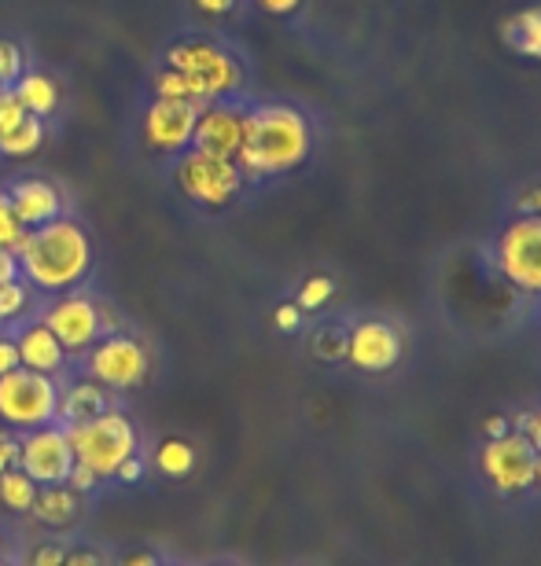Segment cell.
<instances>
[{
    "mask_svg": "<svg viewBox=\"0 0 541 566\" xmlns=\"http://www.w3.org/2000/svg\"><path fill=\"white\" fill-rule=\"evenodd\" d=\"M30 52L27 44L15 38H0V88H15L19 77L30 71Z\"/></svg>",
    "mask_w": 541,
    "mask_h": 566,
    "instance_id": "obj_26",
    "label": "cell"
},
{
    "mask_svg": "<svg viewBox=\"0 0 541 566\" xmlns=\"http://www.w3.org/2000/svg\"><path fill=\"white\" fill-rule=\"evenodd\" d=\"M313 151V126L295 104H247L243 147L236 166L247 180H266L299 169Z\"/></svg>",
    "mask_w": 541,
    "mask_h": 566,
    "instance_id": "obj_2",
    "label": "cell"
},
{
    "mask_svg": "<svg viewBox=\"0 0 541 566\" xmlns=\"http://www.w3.org/2000/svg\"><path fill=\"white\" fill-rule=\"evenodd\" d=\"M107 566H166L163 552L152 548V545H133V548H122L111 556Z\"/></svg>",
    "mask_w": 541,
    "mask_h": 566,
    "instance_id": "obj_28",
    "label": "cell"
},
{
    "mask_svg": "<svg viewBox=\"0 0 541 566\" xmlns=\"http://www.w3.org/2000/svg\"><path fill=\"white\" fill-rule=\"evenodd\" d=\"M22 118H27V107L19 104V96L11 88H0V137H8L11 129L22 126Z\"/></svg>",
    "mask_w": 541,
    "mask_h": 566,
    "instance_id": "obj_30",
    "label": "cell"
},
{
    "mask_svg": "<svg viewBox=\"0 0 541 566\" xmlns=\"http://www.w3.org/2000/svg\"><path fill=\"white\" fill-rule=\"evenodd\" d=\"M299 324H302V310H299V305H280V310H277V327H280V332H299Z\"/></svg>",
    "mask_w": 541,
    "mask_h": 566,
    "instance_id": "obj_34",
    "label": "cell"
},
{
    "mask_svg": "<svg viewBox=\"0 0 541 566\" xmlns=\"http://www.w3.org/2000/svg\"><path fill=\"white\" fill-rule=\"evenodd\" d=\"M214 566H232V563H214Z\"/></svg>",
    "mask_w": 541,
    "mask_h": 566,
    "instance_id": "obj_46",
    "label": "cell"
},
{
    "mask_svg": "<svg viewBox=\"0 0 541 566\" xmlns=\"http://www.w3.org/2000/svg\"><path fill=\"white\" fill-rule=\"evenodd\" d=\"M534 482H538V485H541V457H538V460H534Z\"/></svg>",
    "mask_w": 541,
    "mask_h": 566,
    "instance_id": "obj_43",
    "label": "cell"
},
{
    "mask_svg": "<svg viewBox=\"0 0 541 566\" xmlns=\"http://www.w3.org/2000/svg\"><path fill=\"white\" fill-rule=\"evenodd\" d=\"M498 265L509 283L527 294H541V218L523 213L498 240Z\"/></svg>",
    "mask_w": 541,
    "mask_h": 566,
    "instance_id": "obj_11",
    "label": "cell"
},
{
    "mask_svg": "<svg viewBox=\"0 0 541 566\" xmlns=\"http://www.w3.org/2000/svg\"><path fill=\"white\" fill-rule=\"evenodd\" d=\"M155 471H163L166 479H185V474L196 468V449L180 438H163L152 452Z\"/></svg>",
    "mask_w": 541,
    "mask_h": 566,
    "instance_id": "obj_24",
    "label": "cell"
},
{
    "mask_svg": "<svg viewBox=\"0 0 541 566\" xmlns=\"http://www.w3.org/2000/svg\"><path fill=\"white\" fill-rule=\"evenodd\" d=\"M30 229L19 221V213L11 210V202L8 196L0 191V251H8V254H15V247L22 243V235H27Z\"/></svg>",
    "mask_w": 541,
    "mask_h": 566,
    "instance_id": "obj_27",
    "label": "cell"
},
{
    "mask_svg": "<svg viewBox=\"0 0 541 566\" xmlns=\"http://www.w3.org/2000/svg\"><path fill=\"white\" fill-rule=\"evenodd\" d=\"M0 566H22L19 559H8V563H0Z\"/></svg>",
    "mask_w": 541,
    "mask_h": 566,
    "instance_id": "obj_44",
    "label": "cell"
},
{
    "mask_svg": "<svg viewBox=\"0 0 541 566\" xmlns=\"http://www.w3.org/2000/svg\"><path fill=\"white\" fill-rule=\"evenodd\" d=\"M60 394L63 376H41V371L15 368L0 376V427L4 430H38L60 423Z\"/></svg>",
    "mask_w": 541,
    "mask_h": 566,
    "instance_id": "obj_6",
    "label": "cell"
},
{
    "mask_svg": "<svg viewBox=\"0 0 541 566\" xmlns=\"http://www.w3.org/2000/svg\"><path fill=\"white\" fill-rule=\"evenodd\" d=\"M159 66L188 74L202 88L207 104H214V99H240L247 85L240 55L218 38H207V33H180V38L166 41L159 52Z\"/></svg>",
    "mask_w": 541,
    "mask_h": 566,
    "instance_id": "obj_3",
    "label": "cell"
},
{
    "mask_svg": "<svg viewBox=\"0 0 541 566\" xmlns=\"http://www.w3.org/2000/svg\"><path fill=\"white\" fill-rule=\"evenodd\" d=\"M523 438L531 441V449L541 457V409L534 416H527V423H523Z\"/></svg>",
    "mask_w": 541,
    "mask_h": 566,
    "instance_id": "obj_36",
    "label": "cell"
},
{
    "mask_svg": "<svg viewBox=\"0 0 541 566\" xmlns=\"http://www.w3.org/2000/svg\"><path fill=\"white\" fill-rule=\"evenodd\" d=\"M44 137H49V122L27 115L22 118V126L11 129L8 137H0V155L4 158H30L44 147Z\"/></svg>",
    "mask_w": 541,
    "mask_h": 566,
    "instance_id": "obj_23",
    "label": "cell"
},
{
    "mask_svg": "<svg viewBox=\"0 0 541 566\" xmlns=\"http://www.w3.org/2000/svg\"><path fill=\"white\" fill-rule=\"evenodd\" d=\"M170 174H174V185L180 196L202 210H225L247 185V177H243V169L236 166V158L202 155L196 147H188L185 155L174 158Z\"/></svg>",
    "mask_w": 541,
    "mask_h": 566,
    "instance_id": "obj_7",
    "label": "cell"
},
{
    "mask_svg": "<svg viewBox=\"0 0 541 566\" xmlns=\"http://www.w3.org/2000/svg\"><path fill=\"white\" fill-rule=\"evenodd\" d=\"M148 93L152 99H191V104H207L202 88L191 82L188 74L170 71V66H159V71L148 74Z\"/></svg>",
    "mask_w": 541,
    "mask_h": 566,
    "instance_id": "obj_21",
    "label": "cell"
},
{
    "mask_svg": "<svg viewBox=\"0 0 541 566\" xmlns=\"http://www.w3.org/2000/svg\"><path fill=\"white\" fill-rule=\"evenodd\" d=\"M89 501L77 490H71L66 482L60 485H41L38 490V501L30 507V518L49 530H71L77 518L85 515Z\"/></svg>",
    "mask_w": 541,
    "mask_h": 566,
    "instance_id": "obj_18",
    "label": "cell"
},
{
    "mask_svg": "<svg viewBox=\"0 0 541 566\" xmlns=\"http://www.w3.org/2000/svg\"><path fill=\"white\" fill-rule=\"evenodd\" d=\"M141 474H144V460H141V457H133V460H126V463L118 468L115 482H141Z\"/></svg>",
    "mask_w": 541,
    "mask_h": 566,
    "instance_id": "obj_38",
    "label": "cell"
},
{
    "mask_svg": "<svg viewBox=\"0 0 541 566\" xmlns=\"http://www.w3.org/2000/svg\"><path fill=\"white\" fill-rule=\"evenodd\" d=\"M520 207H523L527 213H534V218H541V185L527 191V196L520 199Z\"/></svg>",
    "mask_w": 541,
    "mask_h": 566,
    "instance_id": "obj_40",
    "label": "cell"
},
{
    "mask_svg": "<svg viewBox=\"0 0 541 566\" xmlns=\"http://www.w3.org/2000/svg\"><path fill=\"white\" fill-rule=\"evenodd\" d=\"M207 104H191V99H148L141 118V137L152 155L177 158L191 147L196 118Z\"/></svg>",
    "mask_w": 541,
    "mask_h": 566,
    "instance_id": "obj_9",
    "label": "cell"
},
{
    "mask_svg": "<svg viewBox=\"0 0 541 566\" xmlns=\"http://www.w3.org/2000/svg\"><path fill=\"white\" fill-rule=\"evenodd\" d=\"M33 305H38V294L30 291L27 280H11L0 287V316H4V327L22 321V316H30Z\"/></svg>",
    "mask_w": 541,
    "mask_h": 566,
    "instance_id": "obj_25",
    "label": "cell"
},
{
    "mask_svg": "<svg viewBox=\"0 0 541 566\" xmlns=\"http://www.w3.org/2000/svg\"><path fill=\"white\" fill-rule=\"evenodd\" d=\"M346 357H351V365H357L361 371H387L398 365L402 343L391 324L365 321L346 335Z\"/></svg>",
    "mask_w": 541,
    "mask_h": 566,
    "instance_id": "obj_16",
    "label": "cell"
},
{
    "mask_svg": "<svg viewBox=\"0 0 541 566\" xmlns=\"http://www.w3.org/2000/svg\"><path fill=\"white\" fill-rule=\"evenodd\" d=\"M15 368H19L15 338H11V335H0V376H4V371H15Z\"/></svg>",
    "mask_w": 541,
    "mask_h": 566,
    "instance_id": "obj_33",
    "label": "cell"
},
{
    "mask_svg": "<svg viewBox=\"0 0 541 566\" xmlns=\"http://www.w3.org/2000/svg\"><path fill=\"white\" fill-rule=\"evenodd\" d=\"M11 93L19 96V104L27 107V115H33V118L52 122L55 115H60L63 88L49 71H41V66H30V71L19 77V85L11 88Z\"/></svg>",
    "mask_w": 541,
    "mask_h": 566,
    "instance_id": "obj_19",
    "label": "cell"
},
{
    "mask_svg": "<svg viewBox=\"0 0 541 566\" xmlns=\"http://www.w3.org/2000/svg\"><path fill=\"white\" fill-rule=\"evenodd\" d=\"M11 280H19V265H15V254H8V251H0V287Z\"/></svg>",
    "mask_w": 541,
    "mask_h": 566,
    "instance_id": "obj_39",
    "label": "cell"
},
{
    "mask_svg": "<svg viewBox=\"0 0 541 566\" xmlns=\"http://www.w3.org/2000/svg\"><path fill=\"white\" fill-rule=\"evenodd\" d=\"M0 191L8 196L11 210L19 213V221L27 224V229H38V224H49L55 218H63V213H71V199L63 196V188L41 174L8 177Z\"/></svg>",
    "mask_w": 541,
    "mask_h": 566,
    "instance_id": "obj_12",
    "label": "cell"
},
{
    "mask_svg": "<svg viewBox=\"0 0 541 566\" xmlns=\"http://www.w3.org/2000/svg\"><path fill=\"white\" fill-rule=\"evenodd\" d=\"M8 559H19L15 556V545H11V537L0 530V563H8Z\"/></svg>",
    "mask_w": 541,
    "mask_h": 566,
    "instance_id": "obj_42",
    "label": "cell"
},
{
    "mask_svg": "<svg viewBox=\"0 0 541 566\" xmlns=\"http://www.w3.org/2000/svg\"><path fill=\"white\" fill-rule=\"evenodd\" d=\"M66 438H71L74 463H82V468H89L104 482H115L122 463L141 457V449H144L137 423L122 409L96 416V420H89V423H71L66 427Z\"/></svg>",
    "mask_w": 541,
    "mask_h": 566,
    "instance_id": "obj_4",
    "label": "cell"
},
{
    "mask_svg": "<svg viewBox=\"0 0 541 566\" xmlns=\"http://www.w3.org/2000/svg\"><path fill=\"white\" fill-rule=\"evenodd\" d=\"M504 41H509L520 55L541 60V4L516 11V15L504 22Z\"/></svg>",
    "mask_w": 541,
    "mask_h": 566,
    "instance_id": "obj_20",
    "label": "cell"
},
{
    "mask_svg": "<svg viewBox=\"0 0 541 566\" xmlns=\"http://www.w3.org/2000/svg\"><path fill=\"white\" fill-rule=\"evenodd\" d=\"M166 566H174V563H166Z\"/></svg>",
    "mask_w": 541,
    "mask_h": 566,
    "instance_id": "obj_47",
    "label": "cell"
},
{
    "mask_svg": "<svg viewBox=\"0 0 541 566\" xmlns=\"http://www.w3.org/2000/svg\"><path fill=\"white\" fill-rule=\"evenodd\" d=\"M38 490L41 485L33 482L30 474L11 468V471L0 474V507H4L8 515H30L33 501H38Z\"/></svg>",
    "mask_w": 541,
    "mask_h": 566,
    "instance_id": "obj_22",
    "label": "cell"
},
{
    "mask_svg": "<svg viewBox=\"0 0 541 566\" xmlns=\"http://www.w3.org/2000/svg\"><path fill=\"white\" fill-rule=\"evenodd\" d=\"M19 468V434L15 430H0V474Z\"/></svg>",
    "mask_w": 541,
    "mask_h": 566,
    "instance_id": "obj_32",
    "label": "cell"
},
{
    "mask_svg": "<svg viewBox=\"0 0 541 566\" xmlns=\"http://www.w3.org/2000/svg\"><path fill=\"white\" fill-rule=\"evenodd\" d=\"M302 0H258V8L269 11V15H291V11H299Z\"/></svg>",
    "mask_w": 541,
    "mask_h": 566,
    "instance_id": "obj_37",
    "label": "cell"
},
{
    "mask_svg": "<svg viewBox=\"0 0 541 566\" xmlns=\"http://www.w3.org/2000/svg\"><path fill=\"white\" fill-rule=\"evenodd\" d=\"M19 471L38 485H60L74 471V449L63 423L22 430L19 434Z\"/></svg>",
    "mask_w": 541,
    "mask_h": 566,
    "instance_id": "obj_10",
    "label": "cell"
},
{
    "mask_svg": "<svg viewBox=\"0 0 541 566\" xmlns=\"http://www.w3.org/2000/svg\"><path fill=\"white\" fill-rule=\"evenodd\" d=\"M332 291H335V283L329 276L306 280V287L299 291V310H321V305L332 298Z\"/></svg>",
    "mask_w": 541,
    "mask_h": 566,
    "instance_id": "obj_29",
    "label": "cell"
},
{
    "mask_svg": "<svg viewBox=\"0 0 541 566\" xmlns=\"http://www.w3.org/2000/svg\"><path fill=\"white\" fill-rule=\"evenodd\" d=\"M243 122H247V104H240V99H214V104L199 111L191 147L202 155L236 158L243 147Z\"/></svg>",
    "mask_w": 541,
    "mask_h": 566,
    "instance_id": "obj_13",
    "label": "cell"
},
{
    "mask_svg": "<svg viewBox=\"0 0 541 566\" xmlns=\"http://www.w3.org/2000/svg\"><path fill=\"white\" fill-rule=\"evenodd\" d=\"M0 332H4V316H0Z\"/></svg>",
    "mask_w": 541,
    "mask_h": 566,
    "instance_id": "obj_45",
    "label": "cell"
},
{
    "mask_svg": "<svg viewBox=\"0 0 541 566\" xmlns=\"http://www.w3.org/2000/svg\"><path fill=\"white\" fill-rule=\"evenodd\" d=\"M111 556H104L96 545L89 548V545H66L63 548V566H107Z\"/></svg>",
    "mask_w": 541,
    "mask_h": 566,
    "instance_id": "obj_31",
    "label": "cell"
},
{
    "mask_svg": "<svg viewBox=\"0 0 541 566\" xmlns=\"http://www.w3.org/2000/svg\"><path fill=\"white\" fill-rule=\"evenodd\" d=\"M534 460L538 452L531 449V441L523 434H504V438H490V446L482 449V471L493 482V490L501 493H516L534 485Z\"/></svg>",
    "mask_w": 541,
    "mask_h": 566,
    "instance_id": "obj_14",
    "label": "cell"
},
{
    "mask_svg": "<svg viewBox=\"0 0 541 566\" xmlns=\"http://www.w3.org/2000/svg\"><path fill=\"white\" fill-rule=\"evenodd\" d=\"M4 335L15 338V349H19V368H30V371H41V376H66V365H71V357H66V349L60 346V338H55L49 327L38 321V313L22 316V321L8 324Z\"/></svg>",
    "mask_w": 541,
    "mask_h": 566,
    "instance_id": "obj_15",
    "label": "cell"
},
{
    "mask_svg": "<svg viewBox=\"0 0 541 566\" xmlns=\"http://www.w3.org/2000/svg\"><path fill=\"white\" fill-rule=\"evenodd\" d=\"M19 280L30 283L33 294H66L85 287L96 273V243L74 213H63L49 224H38L15 247Z\"/></svg>",
    "mask_w": 541,
    "mask_h": 566,
    "instance_id": "obj_1",
    "label": "cell"
},
{
    "mask_svg": "<svg viewBox=\"0 0 541 566\" xmlns=\"http://www.w3.org/2000/svg\"><path fill=\"white\" fill-rule=\"evenodd\" d=\"M482 430H487L490 438H504V434H509V420H501V416H493V420L482 423Z\"/></svg>",
    "mask_w": 541,
    "mask_h": 566,
    "instance_id": "obj_41",
    "label": "cell"
},
{
    "mask_svg": "<svg viewBox=\"0 0 541 566\" xmlns=\"http://www.w3.org/2000/svg\"><path fill=\"white\" fill-rule=\"evenodd\" d=\"M77 360H82V376L100 382V387L111 390V394L137 390L152 376L148 346H144L137 335H126V332L104 335L93 349H89V354H82Z\"/></svg>",
    "mask_w": 541,
    "mask_h": 566,
    "instance_id": "obj_8",
    "label": "cell"
},
{
    "mask_svg": "<svg viewBox=\"0 0 541 566\" xmlns=\"http://www.w3.org/2000/svg\"><path fill=\"white\" fill-rule=\"evenodd\" d=\"M122 409L118 398L111 390H104L100 382L85 379L77 371V379H66L63 376V394H60V423L71 427V423H89L104 412H115Z\"/></svg>",
    "mask_w": 541,
    "mask_h": 566,
    "instance_id": "obj_17",
    "label": "cell"
},
{
    "mask_svg": "<svg viewBox=\"0 0 541 566\" xmlns=\"http://www.w3.org/2000/svg\"><path fill=\"white\" fill-rule=\"evenodd\" d=\"M33 313H38V321L49 327L55 338H60L66 357L89 354L100 338L115 332V321L107 316V305L100 302L89 287L52 294V298L33 305Z\"/></svg>",
    "mask_w": 541,
    "mask_h": 566,
    "instance_id": "obj_5",
    "label": "cell"
},
{
    "mask_svg": "<svg viewBox=\"0 0 541 566\" xmlns=\"http://www.w3.org/2000/svg\"><path fill=\"white\" fill-rule=\"evenodd\" d=\"M196 4V11H202V15H229V11L240 4V0H191Z\"/></svg>",
    "mask_w": 541,
    "mask_h": 566,
    "instance_id": "obj_35",
    "label": "cell"
}]
</instances>
